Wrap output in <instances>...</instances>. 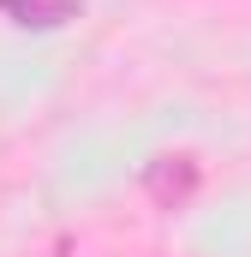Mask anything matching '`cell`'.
<instances>
[{"label": "cell", "instance_id": "6da1fadb", "mask_svg": "<svg viewBox=\"0 0 251 257\" xmlns=\"http://www.w3.org/2000/svg\"><path fill=\"white\" fill-rule=\"evenodd\" d=\"M197 180H203L197 156L174 150V156H156V162L144 168V197H150V203H162V209H174V203H186V197L197 192Z\"/></svg>", "mask_w": 251, "mask_h": 257}, {"label": "cell", "instance_id": "7a4b0ae2", "mask_svg": "<svg viewBox=\"0 0 251 257\" xmlns=\"http://www.w3.org/2000/svg\"><path fill=\"white\" fill-rule=\"evenodd\" d=\"M84 12V0H0V18H12L18 30H60Z\"/></svg>", "mask_w": 251, "mask_h": 257}]
</instances>
